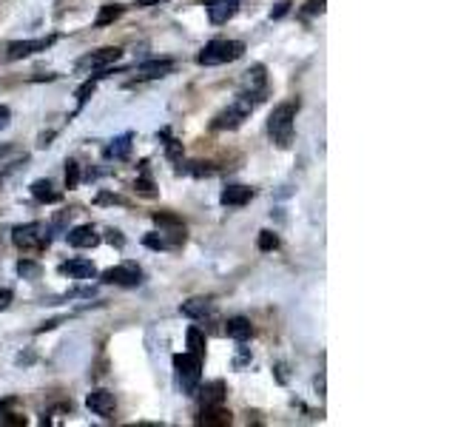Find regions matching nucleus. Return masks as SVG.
Wrapping results in <instances>:
<instances>
[{"instance_id":"9","label":"nucleus","mask_w":455,"mask_h":427,"mask_svg":"<svg viewBox=\"0 0 455 427\" xmlns=\"http://www.w3.org/2000/svg\"><path fill=\"white\" fill-rule=\"evenodd\" d=\"M51 43H54V37H37V40H17V43H9V46H6V60L31 57V54H37V51H46Z\"/></svg>"},{"instance_id":"5","label":"nucleus","mask_w":455,"mask_h":427,"mask_svg":"<svg viewBox=\"0 0 455 427\" xmlns=\"http://www.w3.org/2000/svg\"><path fill=\"white\" fill-rule=\"evenodd\" d=\"M11 242H14L20 251H43V248H48V242H51V228L43 225V222L17 225V228L11 231Z\"/></svg>"},{"instance_id":"29","label":"nucleus","mask_w":455,"mask_h":427,"mask_svg":"<svg viewBox=\"0 0 455 427\" xmlns=\"http://www.w3.org/2000/svg\"><path fill=\"white\" fill-rule=\"evenodd\" d=\"M80 185V162L77 159H65V188H77Z\"/></svg>"},{"instance_id":"38","label":"nucleus","mask_w":455,"mask_h":427,"mask_svg":"<svg viewBox=\"0 0 455 427\" xmlns=\"http://www.w3.org/2000/svg\"><path fill=\"white\" fill-rule=\"evenodd\" d=\"M51 137H54V131H48V134H43V137H40V142H37V145H40V148H46V145H51V142H48V139H51Z\"/></svg>"},{"instance_id":"8","label":"nucleus","mask_w":455,"mask_h":427,"mask_svg":"<svg viewBox=\"0 0 455 427\" xmlns=\"http://www.w3.org/2000/svg\"><path fill=\"white\" fill-rule=\"evenodd\" d=\"M182 242H185V228H165V231L148 233L142 239V245H148L154 251H171V248H179Z\"/></svg>"},{"instance_id":"37","label":"nucleus","mask_w":455,"mask_h":427,"mask_svg":"<svg viewBox=\"0 0 455 427\" xmlns=\"http://www.w3.org/2000/svg\"><path fill=\"white\" fill-rule=\"evenodd\" d=\"M9 117H11L9 105H0V128H6V125H9Z\"/></svg>"},{"instance_id":"28","label":"nucleus","mask_w":455,"mask_h":427,"mask_svg":"<svg viewBox=\"0 0 455 427\" xmlns=\"http://www.w3.org/2000/svg\"><path fill=\"white\" fill-rule=\"evenodd\" d=\"M176 171H179V174L185 171V174H193V176H210L216 168H213L210 162H188L185 168H176Z\"/></svg>"},{"instance_id":"23","label":"nucleus","mask_w":455,"mask_h":427,"mask_svg":"<svg viewBox=\"0 0 455 427\" xmlns=\"http://www.w3.org/2000/svg\"><path fill=\"white\" fill-rule=\"evenodd\" d=\"M134 188H136V194H142V196H148V199H154V196H156L154 179H151V174H148V159H142V162H139V179L134 182Z\"/></svg>"},{"instance_id":"31","label":"nucleus","mask_w":455,"mask_h":427,"mask_svg":"<svg viewBox=\"0 0 455 427\" xmlns=\"http://www.w3.org/2000/svg\"><path fill=\"white\" fill-rule=\"evenodd\" d=\"M154 222H156L159 228H185L176 214H165V211H156V214H154Z\"/></svg>"},{"instance_id":"25","label":"nucleus","mask_w":455,"mask_h":427,"mask_svg":"<svg viewBox=\"0 0 455 427\" xmlns=\"http://www.w3.org/2000/svg\"><path fill=\"white\" fill-rule=\"evenodd\" d=\"M159 139L165 142V154H168V159H171V162H179V159H182V142H179V139H173L168 128H162V131H159Z\"/></svg>"},{"instance_id":"13","label":"nucleus","mask_w":455,"mask_h":427,"mask_svg":"<svg viewBox=\"0 0 455 427\" xmlns=\"http://www.w3.org/2000/svg\"><path fill=\"white\" fill-rule=\"evenodd\" d=\"M193 396H199V404H202V407H213V404H222V401H225L228 387H225L222 379H213V381H208L205 387H196Z\"/></svg>"},{"instance_id":"20","label":"nucleus","mask_w":455,"mask_h":427,"mask_svg":"<svg viewBox=\"0 0 455 427\" xmlns=\"http://www.w3.org/2000/svg\"><path fill=\"white\" fill-rule=\"evenodd\" d=\"M225 333H228L230 339H236V342H247V339L253 336V325H250V319H245V316H233V319L225 322Z\"/></svg>"},{"instance_id":"36","label":"nucleus","mask_w":455,"mask_h":427,"mask_svg":"<svg viewBox=\"0 0 455 427\" xmlns=\"http://www.w3.org/2000/svg\"><path fill=\"white\" fill-rule=\"evenodd\" d=\"M9 302H11V290H9V288H0V310L9 307Z\"/></svg>"},{"instance_id":"35","label":"nucleus","mask_w":455,"mask_h":427,"mask_svg":"<svg viewBox=\"0 0 455 427\" xmlns=\"http://www.w3.org/2000/svg\"><path fill=\"white\" fill-rule=\"evenodd\" d=\"M108 242H111V245H117V248H122V245H125V239H122V233H119V231H108Z\"/></svg>"},{"instance_id":"16","label":"nucleus","mask_w":455,"mask_h":427,"mask_svg":"<svg viewBox=\"0 0 455 427\" xmlns=\"http://www.w3.org/2000/svg\"><path fill=\"white\" fill-rule=\"evenodd\" d=\"M233 421L230 410H225L222 404H213V407H202L196 424H205V427H228Z\"/></svg>"},{"instance_id":"22","label":"nucleus","mask_w":455,"mask_h":427,"mask_svg":"<svg viewBox=\"0 0 455 427\" xmlns=\"http://www.w3.org/2000/svg\"><path fill=\"white\" fill-rule=\"evenodd\" d=\"M264 83H267L264 65H253V68H247V71H245V85H247V91L262 94V91H264Z\"/></svg>"},{"instance_id":"2","label":"nucleus","mask_w":455,"mask_h":427,"mask_svg":"<svg viewBox=\"0 0 455 427\" xmlns=\"http://www.w3.org/2000/svg\"><path fill=\"white\" fill-rule=\"evenodd\" d=\"M296 111H299V102L296 100H287V102H279L267 120V131H270V139L279 145V148H290L293 142V120H296Z\"/></svg>"},{"instance_id":"18","label":"nucleus","mask_w":455,"mask_h":427,"mask_svg":"<svg viewBox=\"0 0 455 427\" xmlns=\"http://www.w3.org/2000/svg\"><path fill=\"white\" fill-rule=\"evenodd\" d=\"M179 313H182V316H188V319H205V316H210V313H213V302H210V299L196 296V299L182 302V305H179Z\"/></svg>"},{"instance_id":"26","label":"nucleus","mask_w":455,"mask_h":427,"mask_svg":"<svg viewBox=\"0 0 455 427\" xmlns=\"http://www.w3.org/2000/svg\"><path fill=\"white\" fill-rule=\"evenodd\" d=\"M188 353L193 356H205V333L199 327H188Z\"/></svg>"},{"instance_id":"24","label":"nucleus","mask_w":455,"mask_h":427,"mask_svg":"<svg viewBox=\"0 0 455 427\" xmlns=\"http://www.w3.org/2000/svg\"><path fill=\"white\" fill-rule=\"evenodd\" d=\"M125 11V6H119V3H105L102 9H100V14H97V20H94V26L97 28H102V26H108V23H114L119 14Z\"/></svg>"},{"instance_id":"27","label":"nucleus","mask_w":455,"mask_h":427,"mask_svg":"<svg viewBox=\"0 0 455 427\" xmlns=\"http://www.w3.org/2000/svg\"><path fill=\"white\" fill-rule=\"evenodd\" d=\"M94 88H97V77H88V80L74 91V97H77V108H82V105L88 102V97L94 94Z\"/></svg>"},{"instance_id":"32","label":"nucleus","mask_w":455,"mask_h":427,"mask_svg":"<svg viewBox=\"0 0 455 427\" xmlns=\"http://www.w3.org/2000/svg\"><path fill=\"white\" fill-rule=\"evenodd\" d=\"M256 248H259V251H276V248H279V236H276L273 231H259Z\"/></svg>"},{"instance_id":"14","label":"nucleus","mask_w":455,"mask_h":427,"mask_svg":"<svg viewBox=\"0 0 455 427\" xmlns=\"http://www.w3.org/2000/svg\"><path fill=\"white\" fill-rule=\"evenodd\" d=\"M253 199V188H247V185H228V188H222V194H219V202L225 205V208H242V205H247Z\"/></svg>"},{"instance_id":"12","label":"nucleus","mask_w":455,"mask_h":427,"mask_svg":"<svg viewBox=\"0 0 455 427\" xmlns=\"http://www.w3.org/2000/svg\"><path fill=\"white\" fill-rule=\"evenodd\" d=\"M205 11L213 26H222L239 11V0H205Z\"/></svg>"},{"instance_id":"4","label":"nucleus","mask_w":455,"mask_h":427,"mask_svg":"<svg viewBox=\"0 0 455 427\" xmlns=\"http://www.w3.org/2000/svg\"><path fill=\"white\" fill-rule=\"evenodd\" d=\"M173 370H176V381L182 387L185 396H193L199 381H202V359L193 353H176L173 356Z\"/></svg>"},{"instance_id":"30","label":"nucleus","mask_w":455,"mask_h":427,"mask_svg":"<svg viewBox=\"0 0 455 427\" xmlns=\"http://www.w3.org/2000/svg\"><path fill=\"white\" fill-rule=\"evenodd\" d=\"M17 273H20L23 279H37V276L43 273V268H40L37 262H31V259H20V262H17Z\"/></svg>"},{"instance_id":"3","label":"nucleus","mask_w":455,"mask_h":427,"mask_svg":"<svg viewBox=\"0 0 455 427\" xmlns=\"http://www.w3.org/2000/svg\"><path fill=\"white\" fill-rule=\"evenodd\" d=\"M245 54V43L242 40H225V37H216L210 40L199 54H196V63L199 65H222V63H233Z\"/></svg>"},{"instance_id":"21","label":"nucleus","mask_w":455,"mask_h":427,"mask_svg":"<svg viewBox=\"0 0 455 427\" xmlns=\"http://www.w3.org/2000/svg\"><path fill=\"white\" fill-rule=\"evenodd\" d=\"M31 196H34L37 202H46V205H54V202L63 199V194L54 191V185H51L48 179H34V182H31Z\"/></svg>"},{"instance_id":"11","label":"nucleus","mask_w":455,"mask_h":427,"mask_svg":"<svg viewBox=\"0 0 455 427\" xmlns=\"http://www.w3.org/2000/svg\"><path fill=\"white\" fill-rule=\"evenodd\" d=\"M85 407L94 413V416H102V418H114V410H117V401H114V393L111 390H91L85 396Z\"/></svg>"},{"instance_id":"39","label":"nucleus","mask_w":455,"mask_h":427,"mask_svg":"<svg viewBox=\"0 0 455 427\" xmlns=\"http://www.w3.org/2000/svg\"><path fill=\"white\" fill-rule=\"evenodd\" d=\"M156 3H165V0H136L139 9H148V6H156Z\"/></svg>"},{"instance_id":"1","label":"nucleus","mask_w":455,"mask_h":427,"mask_svg":"<svg viewBox=\"0 0 455 427\" xmlns=\"http://www.w3.org/2000/svg\"><path fill=\"white\" fill-rule=\"evenodd\" d=\"M259 100H262V94H253V91L239 94L225 111H219V114L213 117L210 128H216V131H236V128L250 117V111L259 105Z\"/></svg>"},{"instance_id":"6","label":"nucleus","mask_w":455,"mask_h":427,"mask_svg":"<svg viewBox=\"0 0 455 427\" xmlns=\"http://www.w3.org/2000/svg\"><path fill=\"white\" fill-rule=\"evenodd\" d=\"M119 57H122V48L108 46V48H100V51H91V54L80 57V60H77V71H91V74L108 71Z\"/></svg>"},{"instance_id":"10","label":"nucleus","mask_w":455,"mask_h":427,"mask_svg":"<svg viewBox=\"0 0 455 427\" xmlns=\"http://www.w3.org/2000/svg\"><path fill=\"white\" fill-rule=\"evenodd\" d=\"M173 60L171 57H156V60H145V63H139L136 68H134V77L136 80H159V77H165V74H171L173 71Z\"/></svg>"},{"instance_id":"34","label":"nucleus","mask_w":455,"mask_h":427,"mask_svg":"<svg viewBox=\"0 0 455 427\" xmlns=\"http://www.w3.org/2000/svg\"><path fill=\"white\" fill-rule=\"evenodd\" d=\"M321 14L324 11V0H307V6H304V14Z\"/></svg>"},{"instance_id":"15","label":"nucleus","mask_w":455,"mask_h":427,"mask_svg":"<svg viewBox=\"0 0 455 427\" xmlns=\"http://www.w3.org/2000/svg\"><path fill=\"white\" fill-rule=\"evenodd\" d=\"M65 242L71 248H94V245H100V233L91 225H77L65 233Z\"/></svg>"},{"instance_id":"19","label":"nucleus","mask_w":455,"mask_h":427,"mask_svg":"<svg viewBox=\"0 0 455 427\" xmlns=\"http://www.w3.org/2000/svg\"><path fill=\"white\" fill-rule=\"evenodd\" d=\"M131 142H134V134L125 131V134H119L117 139H111V145H105L102 157H105V159H125V157L131 154Z\"/></svg>"},{"instance_id":"7","label":"nucleus","mask_w":455,"mask_h":427,"mask_svg":"<svg viewBox=\"0 0 455 427\" xmlns=\"http://www.w3.org/2000/svg\"><path fill=\"white\" fill-rule=\"evenodd\" d=\"M100 282L105 285H119V288H136L142 282V268L136 262H119L117 268H108Z\"/></svg>"},{"instance_id":"17","label":"nucleus","mask_w":455,"mask_h":427,"mask_svg":"<svg viewBox=\"0 0 455 427\" xmlns=\"http://www.w3.org/2000/svg\"><path fill=\"white\" fill-rule=\"evenodd\" d=\"M60 270L71 279H94L97 276V268H94L91 259H68V262L60 265Z\"/></svg>"},{"instance_id":"33","label":"nucleus","mask_w":455,"mask_h":427,"mask_svg":"<svg viewBox=\"0 0 455 427\" xmlns=\"http://www.w3.org/2000/svg\"><path fill=\"white\" fill-rule=\"evenodd\" d=\"M287 11H290V0H282V3H276V9L270 11V17H273V20H279V17H284Z\"/></svg>"}]
</instances>
